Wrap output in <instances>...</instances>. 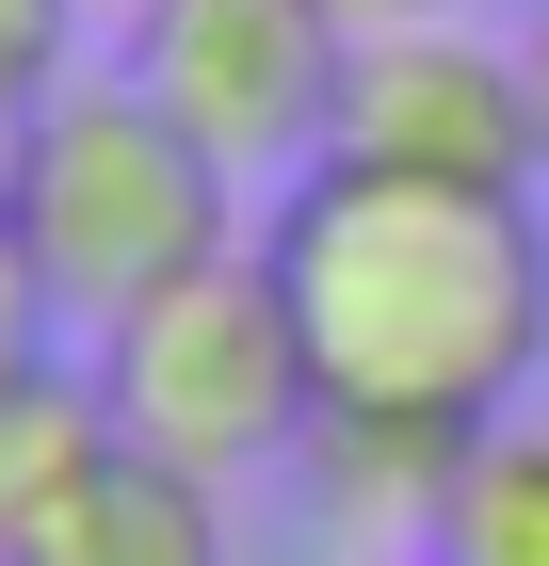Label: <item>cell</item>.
<instances>
[{"mask_svg":"<svg viewBox=\"0 0 549 566\" xmlns=\"http://www.w3.org/2000/svg\"><path fill=\"white\" fill-rule=\"evenodd\" d=\"M82 373H97V405H114L129 453H162V470H194V485L275 470V453H307V421H324V373H307L292 292H275L258 243H226V260H194L178 292L114 307Z\"/></svg>","mask_w":549,"mask_h":566,"instance_id":"cell-3","label":"cell"},{"mask_svg":"<svg viewBox=\"0 0 549 566\" xmlns=\"http://www.w3.org/2000/svg\"><path fill=\"white\" fill-rule=\"evenodd\" d=\"M49 275H33V243H17V211H0V356H49Z\"/></svg>","mask_w":549,"mask_h":566,"instance_id":"cell-10","label":"cell"},{"mask_svg":"<svg viewBox=\"0 0 549 566\" xmlns=\"http://www.w3.org/2000/svg\"><path fill=\"white\" fill-rule=\"evenodd\" d=\"M517 49H534V97H549V17H534V33H517Z\"/></svg>","mask_w":549,"mask_h":566,"instance_id":"cell-13","label":"cell"},{"mask_svg":"<svg viewBox=\"0 0 549 566\" xmlns=\"http://www.w3.org/2000/svg\"><path fill=\"white\" fill-rule=\"evenodd\" d=\"M114 17H129V0H114Z\"/></svg>","mask_w":549,"mask_h":566,"instance_id":"cell-14","label":"cell"},{"mask_svg":"<svg viewBox=\"0 0 549 566\" xmlns=\"http://www.w3.org/2000/svg\"><path fill=\"white\" fill-rule=\"evenodd\" d=\"M97 453H114L97 373H65V356H0V566L65 518V485H82Z\"/></svg>","mask_w":549,"mask_h":566,"instance_id":"cell-7","label":"cell"},{"mask_svg":"<svg viewBox=\"0 0 549 566\" xmlns=\"http://www.w3.org/2000/svg\"><path fill=\"white\" fill-rule=\"evenodd\" d=\"M436 566H549V421H485L453 518H436Z\"/></svg>","mask_w":549,"mask_h":566,"instance_id":"cell-8","label":"cell"},{"mask_svg":"<svg viewBox=\"0 0 549 566\" xmlns=\"http://www.w3.org/2000/svg\"><path fill=\"white\" fill-rule=\"evenodd\" d=\"M33 114H49L33 82H0V211H17V163H33Z\"/></svg>","mask_w":549,"mask_h":566,"instance_id":"cell-11","label":"cell"},{"mask_svg":"<svg viewBox=\"0 0 549 566\" xmlns=\"http://www.w3.org/2000/svg\"><path fill=\"white\" fill-rule=\"evenodd\" d=\"M129 82L226 178H307L339 146L356 33H339V0H129Z\"/></svg>","mask_w":549,"mask_h":566,"instance_id":"cell-4","label":"cell"},{"mask_svg":"<svg viewBox=\"0 0 549 566\" xmlns=\"http://www.w3.org/2000/svg\"><path fill=\"white\" fill-rule=\"evenodd\" d=\"M421 17H453V0H339V33H421Z\"/></svg>","mask_w":549,"mask_h":566,"instance_id":"cell-12","label":"cell"},{"mask_svg":"<svg viewBox=\"0 0 549 566\" xmlns=\"http://www.w3.org/2000/svg\"><path fill=\"white\" fill-rule=\"evenodd\" d=\"M17 566H226V485H194V470H162V453L114 437Z\"/></svg>","mask_w":549,"mask_h":566,"instance_id":"cell-6","label":"cell"},{"mask_svg":"<svg viewBox=\"0 0 549 566\" xmlns=\"http://www.w3.org/2000/svg\"><path fill=\"white\" fill-rule=\"evenodd\" d=\"M17 243H33V275H49L65 324H114V307L178 292L194 260H226V243H258V227H243V178L114 65V82H65V97L33 114Z\"/></svg>","mask_w":549,"mask_h":566,"instance_id":"cell-2","label":"cell"},{"mask_svg":"<svg viewBox=\"0 0 549 566\" xmlns=\"http://www.w3.org/2000/svg\"><path fill=\"white\" fill-rule=\"evenodd\" d=\"M65 17H82V0H0V82L65 97Z\"/></svg>","mask_w":549,"mask_h":566,"instance_id":"cell-9","label":"cell"},{"mask_svg":"<svg viewBox=\"0 0 549 566\" xmlns=\"http://www.w3.org/2000/svg\"><path fill=\"white\" fill-rule=\"evenodd\" d=\"M258 260L292 292V340L324 373V421H436L485 437L549 373V211L468 178L307 163L258 211Z\"/></svg>","mask_w":549,"mask_h":566,"instance_id":"cell-1","label":"cell"},{"mask_svg":"<svg viewBox=\"0 0 549 566\" xmlns=\"http://www.w3.org/2000/svg\"><path fill=\"white\" fill-rule=\"evenodd\" d=\"M339 163L468 178V195H534V178H549L534 49H485V33H453V17H421V33H356V82H339Z\"/></svg>","mask_w":549,"mask_h":566,"instance_id":"cell-5","label":"cell"}]
</instances>
